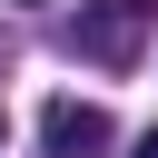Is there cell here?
<instances>
[{
    "label": "cell",
    "mask_w": 158,
    "mask_h": 158,
    "mask_svg": "<svg viewBox=\"0 0 158 158\" xmlns=\"http://www.w3.org/2000/svg\"><path fill=\"white\" fill-rule=\"evenodd\" d=\"M40 138H49V158H99V148H109V109L49 99V109H40Z\"/></svg>",
    "instance_id": "cell-1"
},
{
    "label": "cell",
    "mask_w": 158,
    "mask_h": 158,
    "mask_svg": "<svg viewBox=\"0 0 158 158\" xmlns=\"http://www.w3.org/2000/svg\"><path fill=\"white\" fill-rule=\"evenodd\" d=\"M128 158H158V128H148V138H138V148H128Z\"/></svg>",
    "instance_id": "cell-2"
}]
</instances>
